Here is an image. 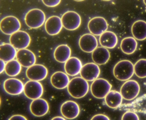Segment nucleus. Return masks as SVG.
I'll use <instances>...</instances> for the list:
<instances>
[{
    "label": "nucleus",
    "instance_id": "obj_17",
    "mask_svg": "<svg viewBox=\"0 0 146 120\" xmlns=\"http://www.w3.org/2000/svg\"><path fill=\"white\" fill-rule=\"evenodd\" d=\"M49 109V105L47 101L40 98L33 100L30 105V110L31 114L38 117L46 115Z\"/></svg>",
    "mask_w": 146,
    "mask_h": 120
},
{
    "label": "nucleus",
    "instance_id": "obj_40",
    "mask_svg": "<svg viewBox=\"0 0 146 120\" xmlns=\"http://www.w3.org/2000/svg\"><path fill=\"white\" fill-rule=\"evenodd\" d=\"M144 85H146V81L145 82V83H144Z\"/></svg>",
    "mask_w": 146,
    "mask_h": 120
},
{
    "label": "nucleus",
    "instance_id": "obj_14",
    "mask_svg": "<svg viewBox=\"0 0 146 120\" xmlns=\"http://www.w3.org/2000/svg\"><path fill=\"white\" fill-rule=\"evenodd\" d=\"M60 112L65 118L72 120L79 115L80 107L78 104L75 101L68 100L62 104L60 107Z\"/></svg>",
    "mask_w": 146,
    "mask_h": 120
},
{
    "label": "nucleus",
    "instance_id": "obj_12",
    "mask_svg": "<svg viewBox=\"0 0 146 120\" xmlns=\"http://www.w3.org/2000/svg\"><path fill=\"white\" fill-rule=\"evenodd\" d=\"M48 74L47 68L44 65L35 64L27 69L26 72L27 78L30 80L41 81L45 79Z\"/></svg>",
    "mask_w": 146,
    "mask_h": 120
},
{
    "label": "nucleus",
    "instance_id": "obj_5",
    "mask_svg": "<svg viewBox=\"0 0 146 120\" xmlns=\"http://www.w3.org/2000/svg\"><path fill=\"white\" fill-rule=\"evenodd\" d=\"M140 91L139 83L134 80H129L122 85L120 93L124 99L131 101L137 97Z\"/></svg>",
    "mask_w": 146,
    "mask_h": 120
},
{
    "label": "nucleus",
    "instance_id": "obj_19",
    "mask_svg": "<svg viewBox=\"0 0 146 120\" xmlns=\"http://www.w3.org/2000/svg\"><path fill=\"white\" fill-rule=\"evenodd\" d=\"M63 27L61 18L56 15L49 17L45 23V30L51 36H55L59 33Z\"/></svg>",
    "mask_w": 146,
    "mask_h": 120
},
{
    "label": "nucleus",
    "instance_id": "obj_7",
    "mask_svg": "<svg viewBox=\"0 0 146 120\" xmlns=\"http://www.w3.org/2000/svg\"><path fill=\"white\" fill-rule=\"evenodd\" d=\"M61 19L63 27L69 31L76 30L82 23V19L79 14L73 11L65 12Z\"/></svg>",
    "mask_w": 146,
    "mask_h": 120
},
{
    "label": "nucleus",
    "instance_id": "obj_4",
    "mask_svg": "<svg viewBox=\"0 0 146 120\" xmlns=\"http://www.w3.org/2000/svg\"><path fill=\"white\" fill-rule=\"evenodd\" d=\"M111 85L108 81L102 78H99L92 82L90 86V91L94 97L103 99L111 91Z\"/></svg>",
    "mask_w": 146,
    "mask_h": 120
},
{
    "label": "nucleus",
    "instance_id": "obj_30",
    "mask_svg": "<svg viewBox=\"0 0 146 120\" xmlns=\"http://www.w3.org/2000/svg\"><path fill=\"white\" fill-rule=\"evenodd\" d=\"M134 72L138 78H146V59H139L136 62L134 65Z\"/></svg>",
    "mask_w": 146,
    "mask_h": 120
},
{
    "label": "nucleus",
    "instance_id": "obj_16",
    "mask_svg": "<svg viewBox=\"0 0 146 120\" xmlns=\"http://www.w3.org/2000/svg\"><path fill=\"white\" fill-rule=\"evenodd\" d=\"M23 83L20 80L16 78H9L5 81L3 84L6 92L11 95L21 94L24 90Z\"/></svg>",
    "mask_w": 146,
    "mask_h": 120
},
{
    "label": "nucleus",
    "instance_id": "obj_32",
    "mask_svg": "<svg viewBox=\"0 0 146 120\" xmlns=\"http://www.w3.org/2000/svg\"><path fill=\"white\" fill-rule=\"evenodd\" d=\"M44 5L49 7H54L59 5L61 0H42Z\"/></svg>",
    "mask_w": 146,
    "mask_h": 120
},
{
    "label": "nucleus",
    "instance_id": "obj_39",
    "mask_svg": "<svg viewBox=\"0 0 146 120\" xmlns=\"http://www.w3.org/2000/svg\"><path fill=\"white\" fill-rule=\"evenodd\" d=\"M103 1H111V0H102Z\"/></svg>",
    "mask_w": 146,
    "mask_h": 120
},
{
    "label": "nucleus",
    "instance_id": "obj_8",
    "mask_svg": "<svg viewBox=\"0 0 146 120\" xmlns=\"http://www.w3.org/2000/svg\"><path fill=\"white\" fill-rule=\"evenodd\" d=\"M9 39L10 44L18 50L26 49L31 42L29 34L25 31L20 30L11 35Z\"/></svg>",
    "mask_w": 146,
    "mask_h": 120
},
{
    "label": "nucleus",
    "instance_id": "obj_24",
    "mask_svg": "<svg viewBox=\"0 0 146 120\" xmlns=\"http://www.w3.org/2000/svg\"><path fill=\"white\" fill-rule=\"evenodd\" d=\"M17 49L11 44L5 43L0 45V59L5 62L14 60L17 56Z\"/></svg>",
    "mask_w": 146,
    "mask_h": 120
},
{
    "label": "nucleus",
    "instance_id": "obj_37",
    "mask_svg": "<svg viewBox=\"0 0 146 120\" xmlns=\"http://www.w3.org/2000/svg\"><path fill=\"white\" fill-rule=\"evenodd\" d=\"M74 1L77 2H81L83 1H84V0H74Z\"/></svg>",
    "mask_w": 146,
    "mask_h": 120
},
{
    "label": "nucleus",
    "instance_id": "obj_29",
    "mask_svg": "<svg viewBox=\"0 0 146 120\" xmlns=\"http://www.w3.org/2000/svg\"><path fill=\"white\" fill-rule=\"evenodd\" d=\"M22 66L17 60L14 59L6 63L5 71L8 76L15 77L21 73Z\"/></svg>",
    "mask_w": 146,
    "mask_h": 120
},
{
    "label": "nucleus",
    "instance_id": "obj_34",
    "mask_svg": "<svg viewBox=\"0 0 146 120\" xmlns=\"http://www.w3.org/2000/svg\"><path fill=\"white\" fill-rule=\"evenodd\" d=\"M8 120H28V119L22 115H15L12 116Z\"/></svg>",
    "mask_w": 146,
    "mask_h": 120
},
{
    "label": "nucleus",
    "instance_id": "obj_22",
    "mask_svg": "<svg viewBox=\"0 0 146 120\" xmlns=\"http://www.w3.org/2000/svg\"><path fill=\"white\" fill-rule=\"evenodd\" d=\"M111 55L108 49L98 47L92 53V58L95 63L99 65L106 64L110 59Z\"/></svg>",
    "mask_w": 146,
    "mask_h": 120
},
{
    "label": "nucleus",
    "instance_id": "obj_9",
    "mask_svg": "<svg viewBox=\"0 0 146 120\" xmlns=\"http://www.w3.org/2000/svg\"><path fill=\"white\" fill-rule=\"evenodd\" d=\"M43 91V86L38 81H29L25 84L24 93L25 96L30 99L34 100L40 98Z\"/></svg>",
    "mask_w": 146,
    "mask_h": 120
},
{
    "label": "nucleus",
    "instance_id": "obj_25",
    "mask_svg": "<svg viewBox=\"0 0 146 120\" xmlns=\"http://www.w3.org/2000/svg\"><path fill=\"white\" fill-rule=\"evenodd\" d=\"M71 52L70 46L66 44L60 45L54 50V56L57 61L65 63L70 58Z\"/></svg>",
    "mask_w": 146,
    "mask_h": 120
},
{
    "label": "nucleus",
    "instance_id": "obj_35",
    "mask_svg": "<svg viewBox=\"0 0 146 120\" xmlns=\"http://www.w3.org/2000/svg\"><path fill=\"white\" fill-rule=\"evenodd\" d=\"M1 69H0V73H2L5 70V69L6 63L3 60H1Z\"/></svg>",
    "mask_w": 146,
    "mask_h": 120
},
{
    "label": "nucleus",
    "instance_id": "obj_10",
    "mask_svg": "<svg viewBox=\"0 0 146 120\" xmlns=\"http://www.w3.org/2000/svg\"><path fill=\"white\" fill-rule=\"evenodd\" d=\"M88 27L91 34L98 36L106 31L108 25L105 18L98 16L91 19L88 23Z\"/></svg>",
    "mask_w": 146,
    "mask_h": 120
},
{
    "label": "nucleus",
    "instance_id": "obj_13",
    "mask_svg": "<svg viewBox=\"0 0 146 120\" xmlns=\"http://www.w3.org/2000/svg\"><path fill=\"white\" fill-rule=\"evenodd\" d=\"M80 74L81 77L87 81H94L100 76V69L95 63H88L83 66Z\"/></svg>",
    "mask_w": 146,
    "mask_h": 120
},
{
    "label": "nucleus",
    "instance_id": "obj_18",
    "mask_svg": "<svg viewBox=\"0 0 146 120\" xmlns=\"http://www.w3.org/2000/svg\"><path fill=\"white\" fill-rule=\"evenodd\" d=\"M17 60L23 67L29 68L35 65L36 62L35 54L27 49L19 50L17 52Z\"/></svg>",
    "mask_w": 146,
    "mask_h": 120
},
{
    "label": "nucleus",
    "instance_id": "obj_36",
    "mask_svg": "<svg viewBox=\"0 0 146 120\" xmlns=\"http://www.w3.org/2000/svg\"><path fill=\"white\" fill-rule=\"evenodd\" d=\"M51 120H66L65 117L60 116H57L52 118Z\"/></svg>",
    "mask_w": 146,
    "mask_h": 120
},
{
    "label": "nucleus",
    "instance_id": "obj_6",
    "mask_svg": "<svg viewBox=\"0 0 146 120\" xmlns=\"http://www.w3.org/2000/svg\"><path fill=\"white\" fill-rule=\"evenodd\" d=\"M21 24L19 19L13 15H9L2 19L0 23V28L4 34L11 35L19 31Z\"/></svg>",
    "mask_w": 146,
    "mask_h": 120
},
{
    "label": "nucleus",
    "instance_id": "obj_38",
    "mask_svg": "<svg viewBox=\"0 0 146 120\" xmlns=\"http://www.w3.org/2000/svg\"><path fill=\"white\" fill-rule=\"evenodd\" d=\"M143 3H144V4L146 6V0H143Z\"/></svg>",
    "mask_w": 146,
    "mask_h": 120
},
{
    "label": "nucleus",
    "instance_id": "obj_26",
    "mask_svg": "<svg viewBox=\"0 0 146 120\" xmlns=\"http://www.w3.org/2000/svg\"><path fill=\"white\" fill-rule=\"evenodd\" d=\"M131 33L136 39L142 41L146 39V22L139 20L135 21L131 28Z\"/></svg>",
    "mask_w": 146,
    "mask_h": 120
},
{
    "label": "nucleus",
    "instance_id": "obj_20",
    "mask_svg": "<svg viewBox=\"0 0 146 120\" xmlns=\"http://www.w3.org/2000/svg\"><path fill=\"white\" fill-rule=\"evenodd\" d=\"M50 81L54 87L58 89H63L67 87L70 80L66 73L58 71L52 75Z\"/></svg>",
    "mask_w": 146,
    "mask_h": 120
},
{
    "label": "nucleus",
    "instance_id": "obj_21",
    "mask_svg": "<svg viewBox=\"0 0 146 120\" xmlns=\"http://www.w3.org/2000/svg\"><path fill=\"white\" fill-rule=\"evenodd\" d=\"M82 67V63L80 59L75 57H72L65 63V71L68 75L76 76L80 73Z\"/></svg>",
    "mask_w": 146,
    "mask_h": 120
},
{
    "label": "nucleus",
    "instance_id": "obj_33",
    "mask_svg": "<svg viewBox=\"0 0 146 120\" xmlns=\"http://www.w3.org/2000/svg\"><path fill=\"white\" fill-rule=\"evenodd\" d=\"M90 120H110V119L106 115L103 114H97L94 116Z\"/></svg>",
    "mask_w": 146,
    "mask_h": 120
},
{
    "label": "nucleus",
    "instance_id": "obj_2",
    "mask_svg": "<svg viewBox=\"0 0 146 120\" xmlns=\"http://www.w3.org/2000/svg\"><path fill=\"white\" fill-rule=\"evenodd\" d=\"M134 65L129 60H123L116 63L113 69L114 77L121 81L129 80L134 75Z\"/></svg>",
    "mask_w": 146,
    "mask_h": 120
},
{
    "label": "nucleus",
    "instance_id": "obj_27",
    "mask_svg": "<svg viewBox=\"0 0 146 120\" xmlns=\"http://www.w3.org/2000/svg\"><path fill=\"white\" fill-rule=\"evenodd\" d=\"M123 99L120 92L111 90L105 97V101L106 104L109 108L117 109L122 105Z\"/></svg>",
    "mask_w": 146,
    "mask_h": 120
},
{
    "label": "nucleus",
    "instance_id": "obj_28",
    "mask_svg": "<svg viewBox=\"0 0 146 120\" xmlns=\"http://www.w3.org/2000/svg\"><path fill=\"white\" fill-rule=\"evenodd\" d=\"M120 46L123 52L126 55H131L136 50L137 43L135 38L127 37L122 39Z\"/></svg>",
    "mask_w": 146,
    "mask_h": 120
},
{
    "label": "nucleus",
    "instance_id": "obj_15",
    "mask_svg": "<svg viewBox=\"0 0 146 120\" xmlns=\"http://www.w3.org/2000/svg\"><path fill=\"white\" fill-rule=\"evenodd\" d=\"M79 47L86 53H92L98 47L97 39L91 33H86L81 36L79 39Z\"/></svg>",
    "mask_w": 146,
    "mask_h": 120
},
{
    "label": "nucleus",
    "instance_id": "obj_1",
    "mask_svg": "<svg viewBox=\"0 0 146 120\" xmlns=\"http://www.w3.org/2000/svg\"><path fill=\"white\" fill-rule=\"evenodd\" d=\"M67 87L68 93L71 97L80 99L87 95L89 85L88 81L82 77H76L70 80Z\"/></svg>",
    "mask_w": 146,
    "mask_h": 120
},
{
    "label": "nucleus",
    "instance_id": "obj_23",
    "mask_svg": "<svg viewBox=\"0 0 146 120\" xmlns=\"http://www.w3.org/2000/svg\"><path fill=\"white\" fill-rule=\"evenodd\" d=\"M100 44L107 49H113L117 44L118 38L113 32L106 31L100 36Z\"/></svg>",
    "mask_w": 146,
    "mask_h": 120
},
{
    "label": "nucleus",
    "instance_id": "obj_31",
    "mask_svg": "<svg viewBox=\"0 0 146 120\" xmlns=\"http://www.w3.org/2000/svg\"><path fill=\"white\" fill-rule=\"evenodd\" d=\"M121 120H139V118L136 112L128 111L123 114Z\"/></svg>",
    "mask_w": 146,
    "mask_h": 120
},
{
    "label": "nucleus",
    "instance_id": "obj_11",
    "mask_svg": "<svg viewBox=\"0 0 146 120\" xmlns=\"http://www.w3.org/2000/svg\"><path fill=\"white\" fill-rule=\"evenodd\" d=\"M119 109L146 114V94L137 98L130 103L122 104Z\"/></svg>",
    "mask_w": 146,
    "mask_h": 120
},
{
    "label": "nucleus",
    "instance_id": "obj_3",
    "mask_svg": "<svg viewBox=\"0 0 146 120\" xmlns=\"http://www.w3.org/2000/svg\"><path fill=\"white\" fill-rule=\"evenodd\" d=\"M25 21L29 27L32 29H37L45 23L46 15L41 9H32L25 15Z\"/></svg>",
    "mask_w": 146,
    "mask_h": 120
}]
</instances>
